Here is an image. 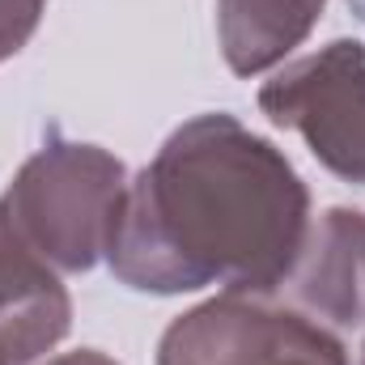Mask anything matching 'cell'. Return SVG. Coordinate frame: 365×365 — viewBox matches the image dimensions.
<instances>
[{"label":"cell","instance_id":"6da1fadb","mask_svg":"<svg viewBox=\"0 0 365 365\" xmlns=\"http://www.w3.org/2000/svg\"><path fill=\"white\" fill-rule=\"evenodd\" d=\"M310 187L284 149L230 110L179 123L128 182L106 251L119 284L136 293L276 297L310 234Z\"/></svg>","mask_w":365,"mask_h":365},{"label":"cell","instance_id":"7a4b0ae2","mask_svg":"<svg viewBox=\"0 0 365 365\" xmlns=\"http://www.w3.org/2000/svg\"><path fill=\"white\" fill-rule=\"evenodd\" d=\"M128 182V166L110 149L68 140L51 128L43 149H34L13 175L0 208L34 255L56 272L77 276L106 259Z\"/></svg>","mask_w":365,"mask_h":365},{"label":"cell","instance_id":"3957f363","mask_svg":"<svg viewBox=\"0 0 365 365\" xmlns=\"http://www.w3.org/2000/svg\"><path fill=\"white\" fill-rule=\"evenodd\" d=\"M158 365H349V349L297 306L217 293L162 331Z\"/></svg>","mask_w":365,"mask_h":365},{"label":"cell","instance_id":"277c9868","mask_svg":"<svg viewBox=\"0 0 365 365\" xmlns=\"http://www.w3.org/2000/svg\"><path fill=\"white\" fill-rule=\"evenodd\" d=\"M259 110L297 132L336 179L365 187V43L331 38L276 68L259 86Z\"/></svg>","mask_w":365,"mask_h":365},{"label":"cell","instance_id":"5b68a950","mask_svg":"<svg viewBox=\"0 0 365 365\" xmlns=\"http://www.w3.org/2000/svg\"><path fill=\"white\" fill-rule=\"evenodd\" d=\"M73 327V297L60 272L34 255L0 208V361L34 365Z\"/></svg>","mask_w":365,"mask_h":365},{"label":"cell","instance_id":"8992f818","mask_svg":"<svg viewBox=\"0 0 365 365\" xmlns=\"http://www.w3.org/2000/svg\"><path fill=\"white\" fill-rule=\"evenodd\" d=\"M293 306L331 331H349L365 323V212L361 208H327L310 221L297 268L284 280ZM280 289V293H284Z\"/></svg>","mask_w":365,"mask_h":365},{"label":"cell","instance_id":"52a82bcc","mask_svg":"<svg viewBox=\"0 0 365 365\" xmlns=\"http://www.w3.org/2000/svg\"><path fill=\"white\" fill-rule=\"evenodd\" d=\"M327 0H217V38L234 77L280 68L319 26Z\"/></svg>","mask_w":365,"mask_h":365},{"label":"cell","instance_id":"ba28073f","mask_svg":"<svg viewBox=\"0 0 365 365\" xmlns=\"http://www.w3.org/2000/svg\"><path fill=\"white\" fill-rule=\"evenodd\" d=\"M47 0H0V64L13 60L38 30Z\"/></svg>","mask_w":365,"mask_h":365},{"label":"cell","instance_id":"9c48e42d","mask_svg":"<svg viewBox=\"0 0 365 365\" xmlns=\"http://www.w3.org/2000/svg\"><path fill=\"white\" fill-rule=\"evenodd\" d=\"M47 365H119V361L106 357V353H98V349H77V353H60V357H51Z\"/></svg>","mask_w":365,"mask_h":365},{"label":"cell","instance_id":"30bf717a","mask_svg":"<svg viewBox=\"0 0 365 365\" xmlns=\"http://www.w3.org/2000/svg\"><path fill=\"white\" fill-rule=\"evenodd\" d=\"M361 365H365V349H361Z\"/></svg>","mask_w":365,"mask_h":365},{"label":"cell","instance_id":"8fae6325","mask_svg":"<svg viewBox=\"0 0 365 365\" xmlns=\"http://www.w3.org/2000/svg\"><path fill=\"white\" fill-rule=\"evenodd\" d=\"M0 365H4V361H0Z\"/></svg>","mask_w":365,"mask_h":365}]
</instances>
